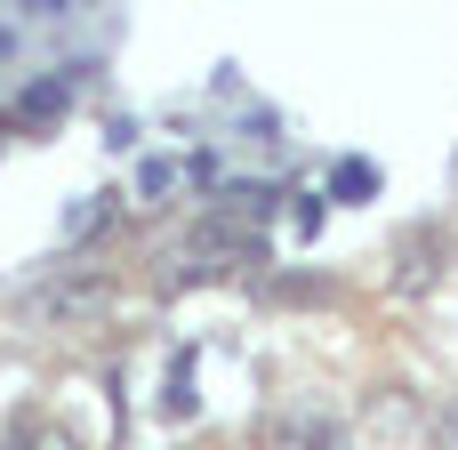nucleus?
Instances as JSON below:
<instances>
[{"label": "nucleus", "instance_id": "obj_2", "mask_svg": "<svg viewBox=\"0 0 458 450\" xmlns=\"http://www.w3.org/2000/svg\"><path fill=\"white\" fill-rule=\"evenodd\" d=\"M8 450H72V435H64V427H48V419H32V427H16V435H8Z\"/></svg>", "mask_w": 458, "mask_h": 450}, {"label": "nucleus", "instance_id": "obj_1", "mask_svg": "<svg viewBox=\"0 0 458 450\" xmlns=\"http://www.w3.org/2000/svg\"><path fill=\"white\" fill-rule=\"evenodd\" d=\"M105 306H113V282H97V274H72V282L32 290V314L40 322H97Z\"/></svg>", "mask_w": 458, "mask_h": 450}, {"label": "nucleus", "instance_id": "obj_3", "mask_svg": "<svg viewBox=\"0 0 458 450\" xmlns=\"http://www.w3.org/2000/svg\"><path fill=\"white\" fill-rule=\"evenodd\" d=\"M435 443H443V450H458V395L443 403V411H435Z\"/></svg>", "mask_w": 458, "mask_h": 450}]
</instances>
